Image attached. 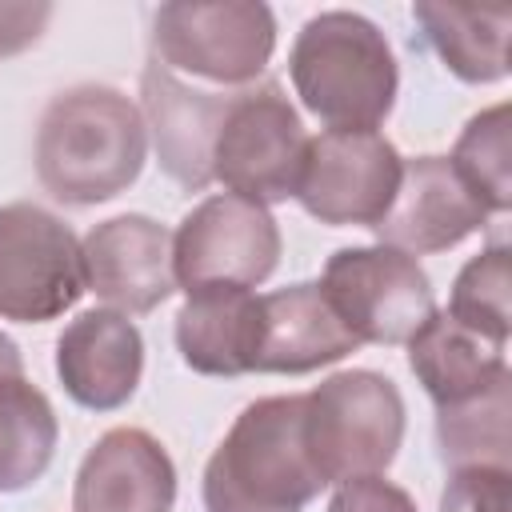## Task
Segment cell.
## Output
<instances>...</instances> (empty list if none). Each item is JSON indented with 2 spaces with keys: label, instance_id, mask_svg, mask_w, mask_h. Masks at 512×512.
<instances>
[{
  "label": "cell",
  "instance_id": "1",
  "mask_svg": "<svg viewBox=\"0 0 512 512\" xmlns=\"http://www.w3.org/2000/svg\"><path fill=\"white\" fill-rule=\"evenodd\" d=\"M32 156L52 200L72 208L104 204L128 192L144 172V112L112 84H72L48 100Z\"/></svg>",
  "mask_w": 512,
  "mask_h": 512
},
{
  "label": "cell",
  "instance_id": "2",
  "mask_svg": "<svg viewBox=\"0 0 512 512\" xmlns=\"http://www.w3.org/2000/svg\"><path fill=\"white\" fill-rule=\"evenodd\" d=\"M288 76L324 132H376L400 92L392 44L368 16L348 8L304 20L288 52Z\"/></svg>",
  "mask_w": 512,
  "mask_h": 512
},
{
  "label": "cell",
  "instance_id": "3",
  "mask_svg": "<svg viewBox=\"0 0 512 512\" xmlns=\"http://www.w3.org/2000/svg\"><path fill=\"white\" fill-rule=\"evenodd\" d=\"M328 488L304 444V396L252 400L204 464V512H304Z\"/></svg>",
  "mask_w": 512,
  "mask_h": 512
},
{
  "label": "cell",
  "instance_id": "4",
  "mask_svg": "<svg viewBox=\"0 0 512 512\" xmlns=\"http://www.w3.org/2000/svg\"><path fill=\"white\" fill-rule=\"evenodd\" d=\"M404 396L372 368H344L304 392V444L324 484L384 476L404 444Z\"/></svg>",
  "mask_w": 512,
  "mask_h": 512
},
{
  "label": "cell",
  "instance_id": "5",
  "mask_svg": "<svg viewBox=\"0 0 512 512\" xmlns=\"http://www.w3.org/2000/svg\"><path fill=\"white\" fill-rule=\"evenodd\" d=\"M272 52L276 16L260 0H172L152 8V60L168 72H188L236 92L264 80Z\"/></svg>",
  "mask_w": 512,
  "mask_h": 512
},
{
  "label": "cell",
  "instance_id": "6",
  "mask_svg": "<svg viewBox=\"0 0 512 512\" xmlns=\"http://www.w3.org/2000/svg\"><path fill=\"white\" fill-rule=\"evenodd\" d=\"M304 148L308 132L296 104L284 96V84L256 80L232 92L212 148V180L264 208L280 204L296 192Z\"/></svg>",
  "mask_w": 512,
  "mask_h": 512
},
{
  "label": "cell",
  "instance_id": "7",
  "mask_svg": "<svg viewBox=\"0 0 512 512\" xmlns=\"http://www.w3.org/2000/svg\"><path fill=\"white\" fill-rule=\"evenodd\" d=\"M320 292L360 344H408L436 312L420 260L388 244L336 248L320 272Z\"/></svg>",
  "mask_w": 512,
  "mask_h": 512
},
{
  "label": "cell",
  "instance_id": "8",
  "mask_svg": "<svg viewBox=\"0 0 512 512\" xmlns=\"http://www.w3.org/2000/svg\"><path fill=\"white\" fill-rule=\"evenodd\" d=\"M84 292L76 232L32 200L0 204V320L48 324Z\"/></svg>",
  "mask_w": 512,
  "mask_h": 512
},
{
  "label": "cell",
  "instance_id": "9",
  "mask_svg": "<svg viewBox=\"0 0 512 512\" xmlns=\"http://www.w3.org/2000/svg\"><path fill=\"white\" fill-rule=\"evenodd\" d=\"M280 264V228L256 200L216 192L172 232L176 288H256Z\"/></svg>",
  "mask_w": 512,
  "mask_h": 512
},
{
  "label": "cell",
  "instance_id": "10",
  "mask_svg": "<svg viewBox=\"0 0 512 512\" xmlns=\"http://www.w3.org/2000/svg\"><path fill=\"white\" fill-rule=\"evenodd\" d=\"M404 156L380 132H320L308 136L296 200L332 228H376L400 188Z\"/></svg>",
  "mask_w": 512,
  "mask_h": 512
},
{
  "label": "cell",
  "instance_id": "11",
  "mask_svg": "<svg viewBox=\"0 0 512 512\" xmlns=\"http://www.w3.org/2000/svg\"><path fill=\"white\" fill-rule=\"evenodd\" d=\"M80 264L84 288L124 316H144L176 292L172 232L144 212L92 224L80 240Z\"/></svg>",
  "mask_w": 512,
  "mask_h": 512
},
{
  "label": "cell",
  "instance_id": "12",
  "mask_svg": "<svg viewBox=\"0 0 512 512\" xmlns=\"http://www.w3.org/2000/svg\"><path fill=\"white\" fill-rule=\"evenodd\" d=\"M488 216L492 212L468 188V180L456 172L448 156H412L404 160L392 208L380 216L372 232L388 248H400L408 256H432L480 232Z\"/></svg>",
  "mask_w": 512,
  "mask_h": 512
},
{
  "label": "cell",
  "instance_id": "13",
  "mask_svg": "<svg viewBox=\"0 0 512 512\" xmlns=\"http://www.w3.org/2000/svg\"><path fill=\"white\" fill-rule=\"evenodd\" d=\"M232 104V92H208L164 64L148 60L140 72V112L144 128L152 132L156 164L168 180H176L188 192H200L212 184V148L224 124V112Z\"/></svg>",
  "mask_w": 512,
  "mask_h": 512
},
{
  "label": "cell",
  "instance_id": "14",
  "mask_svg": "<svg viewBox=\"0 0 512 512\" xmlns=\"http://www.w3.org/2000/svg\"><path fill=\"white\" fill-rule=\"evenodd\" d=\"M60 388L88 412L124 408L144 376V336L112 308H88L64 324L56 340Z\"/></svg>",
  "mask_w": 512,
  "mask_h": 512
},
{
  "label": "cell",
  "instance_id": "15",
  "mask_svg": "<svg viewBox=\"0 0 512 512\" xmlns=\"http://www.w3.org/2000/svg\"><path fill=\"white\" fill-rule=\"evenodd\" d=\"M176 464L144 428H108L80 460L72 512H172Z\"/></svg>",
  "mask_w": 512,
  "mask_h": 512
},
{
  "label": "cell",
  "instance_id": "16",
  "mask_svg": "<svg viewBox=\"0 0 512 512\" xmlns=\"http://www.w3.org/2000/svg\"><path fill=\"white\" fill-rule=\"evenodd\" d=\"M360 340L344 328V320L324 300L320 284L300 280L260 296V328H256V368L252 372H316L344 356H352Z\"/></svg>",
  "mask_w": 512,
  "mask_h": 512
},
{
  "label": "cell",
  "instance_id": "17",
  "mask_svg": "<svg viewBox=\"0 0 512 512\" xmlns=\"http://www.w3.org/2000/svg\"><path fill=\"white\" fill-rule=\"evenodd\" d=\"M256 328L260 296L252 288H196L176 312V352L200 376H248Z\"/></svg>",
  "mask_w": 512,
  "mask_h": 512
},
{
  "label": "cell",
  "instance_id": "18",
  "mask_svg": "<svg viewBox=\"0 0 512 512\" xmlns=\"http://www.w3.org/2000/svg\"><path fill=\"white\" fill-rule=\"evenodd\" d=\"M508 344H496L448 312H432L428 324L408 340V368L424 384L436 408L460 404L492 388L508 372Z\"/></svg>",
  "mask_w": 512,
  "mask_h": 512
},
{
  "label": "cell",
  "instance_id": "19",
  "mask_svg": "<svg viewBox=\"0 0 512 512\" xmlns=\"http://www.w3.org/2000/svg\"><path fill=\"white\" fill-rule=\"evenodd\" d=\"M412 20L420 40L440 56V64L464 84H496L508 76V36L512 8H468L416 0Z\"/></svg>",
  "mask_w": 512,
  "mask_h": 512
},
{
  "label": "cell",
  "instance_id": "20",
  "mask_svg": "<svg viewBox=\"0 0 512 512\" xmlns=\"http://www.w3.org/2000/svg\"><path fill=\"white\" fill-rule=\"evenodd\" d=\"M60 440L52 400L24 376V356L0 364V492L32 488Z\"/></svg>",
  "mask_w": 512,
  "mask_h": 512
},
{
  "label": "cell",
  "instance_id": "21",
  "mask_svg": "<svg viewBox=\"0 0 512 512\" xmlns=\"http://www.w3.org/2000/svg\"><path fill=\"white\" fill-rule=\"evenodd\" d=\"M508 416H512V372H504L492 388H484L472 400L436 408L440 460L448 468H472V464L512 468Z\"/></svg>",
  "mask_w": 512,
  "mask_h": 512
},
{
  "label": "cell",
  "instance_id": "22",
  "mask_svg": "<svg viewBox=\"0 0 512 512\" xmlns=\"http://www.w3.org/2000/svg\"><path fill=\"white\" fill-rule=\"evenodd\" d=\"M508 116H512L508 104H492L476 112L456 136V148L448 156L492 216L512 208V120Z\"/></svg>",
  "mask_w": 512,
  "mask_h": 512
},
{
  "label": "cell",
  "instance_id": "23",
  "mask_svg": "<svg viewBox=\"0 0 512 512\" xmlns=\"http://www.w3.org/2000/svg\"><path fill=\"white\" fill-rule=\"evenodd\" d=\"M508 284H512V248L504 240H492L456 272L444 312L452 320L468 324L472 332H480L496 344H508V332H512Z\"/></svg>",
  "mask_w": 512,
  "mask_h": 512
},
{
  "label": "cell",
  "instance_id": "24",
  "mask_svg": "<svg viewBox=\"0 0 512 512\" xmlns=\"http://www.w3.org/2000/svg\"><path fill=\"white\" fill-rule=\"evenodd\" d=\"M440 512H512V468H452L440 492Z\"/></svg>",
  "mask_w": 512,
  "mask_h": 512
},
{
  "label": "cell",
  "instance_id": "25",
  "mask_svg": "<svg viewBox=\"0 0 512 512\" xmlns=\"http://www.w3.org/2000/svg\"><path fill=\"white\" fill-rule=\"evenodd\" d=\"M328 512H416V500L384 476H360L332 492Z\"/></svg>",
  "mask_w": 512,
  "mask_h": 512
},
{
  "label": "cell",
  "instance_id": "26",
  "mask_svg": "<svg viewBox=\"0 0 512 512\" xmlns=\"http://www.w3.org/2000/svg\"><path fill=\"white\" fill-rule=\"evenodd\" d=\"M52 20V4H0V60L32 48Z\"/></svg>",
  "mask_w": 512,
  "mask_h": 512
}]
</instances>
